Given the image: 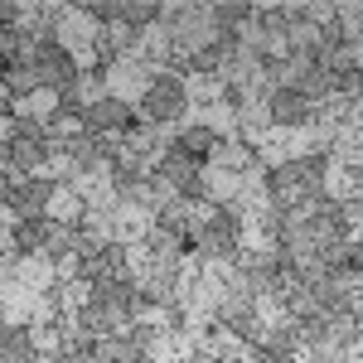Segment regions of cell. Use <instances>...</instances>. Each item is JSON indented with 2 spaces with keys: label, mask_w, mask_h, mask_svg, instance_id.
<instances>
[{
  "label": "cell",
  "mask_w": 363,
  "mask_h": 363,
  "mask_svg": "<svg viewBox=\"0 0 363 363\" xmlns=\"http://www.w3.org/2000/svg\"><path fill=\"white\" fill-rule=\"evenodd\" d=\"M169 150H179V155H189L194 165H203V160H208V155L218 150V136H213L208 126H184L179 136L169 140Z\"/></svg>",
  "instance_id": "cell-13"
},
{
  "label": "cell",
  "mask_w": 363,
  "mask_h": 363,
  "mask_svg": "<svg viewBox=\"0 0 363 363\" xmlns=\"http://www.w3.org/2000/svg\"><path fill=\"white\" fill-rule=\"evenodd\" d=\"M54 218L44 213V218H15L10 228V252L15 257H34V252H49V238H54Z\"/></svg>",
  "instance_id": "cell-10"
},
{
  "label": "cell",
  "mask_w": 363,
  "mask_h": 363,
  "mask_svg": "<svg viewBox=\"0 0 363 363\" xmlns=\"http://www.w3.org/2000/svg\"><path fill=\"white\" fill-rule=\"evenodd\" d=\"M310 363H354V349H339V344H320V349H310Z\"/></svg>",
  "instance_id": "cell-23"
},
{
  "label": "cell",
  "mask_w": 363,
  "mask_h": 363,
  "mask_svg": "<svg viewBox=\"0 0 363 363\" xmlns=\"http://www.w3.org/2000/svg\"><path fill=\"white\" fill-rule=\"evenodd\" d=\"M0 363H39V349H34V335L29 325H5L0 330Z\"/></svg>",
  "instance_id": "cell-11"
},
{
  "label": "cell",
  "mask_w": 363,
  "mask_h": 363,
  "mask_svg": "<svg viewBox=\"0 0 363 363\" xmlns=\"http://www.w3.org/2000/svg\"><path fill=\"white\" fill-rule=\"evenodd\" d=\"M252 15H257V10H252L247 0H218V5H208V20L218 29H242Z\"/></svg>",
  "instance_id": "cell-16"
},
{
  "label": "cell",
  "mask_w": 363,
  "mask_h": 363,
  "mask_svg": "<svg viewBox=\"0 0 363 363\" xmlns=\"http://www.w3.org/2000/svg\"><path fill=\"white\" fill-rule=\"evenodd\" d=\"M34 78H39V87H73L83 73H78V63H73V54L58 44V39H44L39 44V54H34Z\"/></svg>",
  "instance_id": "cell-3"
},
{
  "label": "cell",
  "mask_w": 363,
  "mask_h": 363,
  "mask_svg": "<svg viewBox=\"0 0 363 363\" xmlns=\"http://www.w3.org/2000/svg\"><path fill=\"white\" fill-rule=\"evenodd\" d=\"M83 10L92 15V25H121V15H126V0H83Z\"/></svg>",
  "instance_id": "cell-21"
},
{
  "label": "cell",
  "mask_w": 363,
  "mask_h": 363,
  "mask_svg": "<svg viewBox=\"0 0 363 363\" xmlns=\"http://www.w3.org/2000/svg\"><path fill=\"white\" fill-rule=\"evenodd\" d=\"M189 112V83H184V73H150V83L140 92V116L150 121V126H174V121H184Z\"/></svg>",
  "instance_id": "cell-1"
},
{
  "label": "cell",
  "mask_w": 363,
  "mask_h": 363,
  "mask_svg": "<svg viewBox=\"0 0 363 363\" xmlns=\"http://www.w3.org/2000/svg\"><path fill=\"white\" fill-rule=\"evenodd\" d=\"M87 359H92V363H145V359H140V349L131 344V335L92 339V344H87Z\"/></svg>",
  "instance_id": "cell-12"
},
{
  "label": "cell",
  "mask_w": 363,
  "mask_h": 363,
  "mask_svg": "<svg viewBox=\"0 0 363 363\" xmlns=\"http://www.w3.org/2000/svg\"><path fill=\"white\" fill-rule=\"evenodd\" d=\"M267 121H272V126H286V131H296V126H315V121H320V107L306 102L296 87H277V92L267 97Z\"/></svg>",
  "instance_id": "cell-5"
},
{
  "label": "cell",
  "mask_w": 363,
  "mask_h": 363,
  "mask_svg": "<svg viewBox=\"0 0 363 363\" xmlns=\"http://www.w3.org/2000/svg\"><path fill=\"white\" fill-rule=\"evenodd\" d=\"M68 165L83 169V174H92V169H112L116 160H121V150H112V140L107 136H92V131H78V136L68 140Z\"/></svg>",
  "instance_id": "cell-6"
},
{
  "label": "cell",
  "mask_w": 363,
  "mask_h": 363,
  "mask_svg": "<svg viewBox=\"0 0 363 363\" xmlns=\"http://www.w3.org/2000/svg\"><path fill=\"white\" fill-rule=\"evenodd\" d=\"M49 160H54V150H49L44 140H20V136H5V169H10V174L29 179L34 169H44Z\"/></svg>",
  "instance_id": "cell-9"
},
{
  "label": "cell",
  "mask_w": 363,
  "mask_h": 363,
  "mask_svg": "<svg viewBox=\"0 0 363 363\" xmlns=\"http://www.w3.org/2000/svg\"><path fill=\"white\" fill-rule=\"evenodd\" d=\"M296 349H301V330H296L291 315H281L277 325H267V335H262V344H257V359L291 363V359H296Z\"/></svg>",
  "instance_id": "cell-8"
},
{
  "label": "cell",
  "mask_w": 363,
  "mask_h": 363,
  "mask_svg": "<svg viewBox=\"0 0 363 363\" xmlns=\"http://www.w3.org/2000/svg\"><path fill=\"white\" fill-rule=\"evenodd\" d=\"M359 339H363V315H359L354 306H349V310H335V315H330V339H325V344L354 349Z\"/></svg>",
  "instance_id": "cell-14"
},
{
  "label": "cell",
  "mask_w": 363,
  "mask_h": 363,
  "mask_svg": "<svg viewBox=\"0 0 363 363\" xmlns=\"http://www.w3.org/2000/svg\"><path fill=\"white\" fill-rule=\"evenodd\" d=\"M165 335H169V330L150 325V320H136V325H131V344L140 349V359H145V363L155 359V349H160V339H165Z\"/></svg>",
  "instance_id": "cell-20"
},
{
  "label": "cell",
  "mask_w": 363,
  "mask_h": 363,
  "mask_svg": "<svg viewBox=\"0 0 363 363\" xmlns=\"http://www.w3.org/2000/svg\"><path fill=\"white\" fill-rule=\"evenodd\" d=\"M286 315H291V320H315V315H325V310H320V301H315V291L296 281V286L286 291Z\"/></svg>",
  "instance_id": "cell-18"
},
{
  "label": "cell",
  "mask_w": 363,
  "mask_h": 363,
  "mask_svg": "<svg viewBox=\"0 0 363 363\" xmlns=\"http://www.w3.org/2000/svg\"><path fill=\"white\" fill-rule=\"evenodd\" d=\"M160 15H165V5H160V0H126V15H121V25L140 34L145 25H155Z\"/></svg>",
  "instance_id": "cell-19"
},
{
  "label": "cell",
  "mask_w": 363,
  "mask_h": 363,
  "mask_svg": "<svg viewBox=\"0 0 363 363\" xmlns=\"http://www.w3.org/2000/svg\"><path fill=\"white\" fill-rule=\"evenodd\" d=\"M54 179L49 174H29V179H20V174H10L5 169V179H0V203L15 213V218H44V208H54Z\"/></svg>",
  "instance_id": "cell-2"
},
{
  "label": "cell",
  "mask_w": 363,
  "mask_h": 363,
  "mask_svg": "<svg viewBox=\"0 0 363 363\" xmlns=\"http://www.w3.org/2000/svg\"><path fill=\"white\" fill-rule=\"evenodd\" d=\"M73 325H78V335L83 339H107V335H121L126 325H136L131 315H121V310H107L97 306V301H83L78 315H73Z\"/></svg>",
  "instance_id": "cell-7"
},
{
  "label": "cell",
  "mask_w": 363,
  "mask_h": 363,
  "mask_svg": "<svg viewBox=\"0 0 363 363\" xmlns=\"http://www.w3.org/2000/svg\"><path fill=\"white\" fill-rule=\"evenodd\" d=\"M184 325H189V315H184V306H179V301H169V306H165V330H169V335H179Z\"/></svg>",
  "instance_id": "cell-24"
},
{
  "label": "cell",
  "mask_w": 363,
  "mask_h": 363,
  "mask_svg": "<svg viewBox=\"0 0 363 363\" xmlns=\"http://www.w3.org/2000/svg\"><path fill=\"white\" fill-rule=\"evenodd\" d=\"M39 78H34V68H20V63H5V97H25L34 92Z\"/></svg>",
  "instance_id": "cell-22"
},
{
  "label": "cell",
  "mask_w": 363,
  "mask_h": 363,
  "mask_svg": "<svg viewBox=\"0 0 363 363\" xmlns=\"http://www.w3.org/2000/svg\"><path fill=\"white\" fill-rule=\"evenodd\" d=\"M262 20H257V29L262 34H286V29L301 20V5H267V10H257Z\"/></svg>",
  "instance_id": "cell-17"
},
{
  "label": "cell",
  "mask_w": 363,
  "mask_h": 363,
  "mask_svg": "<svg viewBox=\"0 0 363 363\" xmlns=\"http://www.w3.org/2000/svg\"><path fill=\"white\" fill-rule=\"evenodd\" d=\"M131 126H140V121L131 112V102H121V97H92V107L83 116V131H92V136H126Z\"/></svg>",
  "instance_id": "cell-4"
},
{
  "label": "cell",
  "mask_w": 363,
  "mask_h": 363,
  "mask_svg": "<svg viewBox=\"0 0 363 363\" xmlns=\"http://www.w3.org/2000/svg\"><path fill=\"white\" fill-rule=\"evenodd\" d=\"M49 218H54L58 228H83L92 213H87V199L83 194H68V189H63V194L54 199V208H49Z\"/></svg>",
  "instance_id": "cell-15"
}]
</instances>
